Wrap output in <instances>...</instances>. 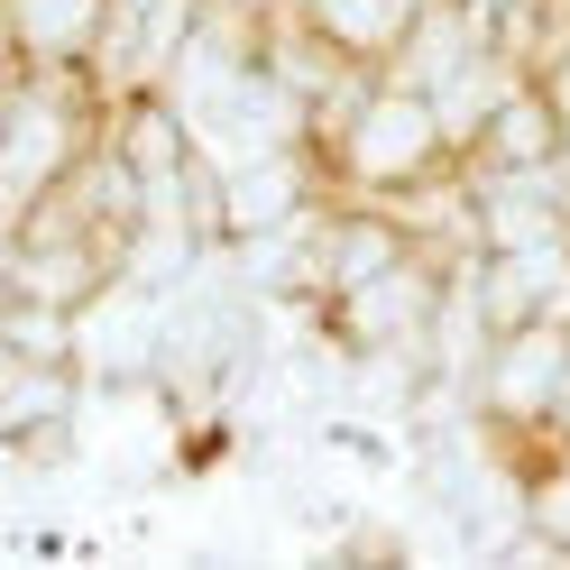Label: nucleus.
<instances>
[{"label": "nucleus", "mask_w": 570, "mask_h": 570, "mask_svg": "<svg viewBox=\"0 0 570 570\" xmlns=\"http://www.w3.org/2000/svg\"><path fill=\"white\" fill-rule=\"evenodd\" d=\"M323 166H332V194L405 203V194H423V185H442V175H460V148H451L433 92L377 75V83L360 92V111L323 138Z\"/></svg>", "instance_id": "obj_1"}, {"label": "nucleus", "mask_w": 570, "mask_h": 570, "mask_svg": "<svg viewBox=\"0 0 570 570\" xmlns=\"http://www.w3.org/2000/svg\"><path fill=\"white\" fill-rule=\"evenodd\" d=\"M470 405H479V423L507 451L561 442V423H570V313H543V323L497 332L479 377H470Z\"/></svg>", "instance_id": "obj_2"}, {"label": "nucleus", "mask_w": 570, "mask_h": 570, "mask_svg": "<svg viewBox=\"0 0 570 570\" xmlns=\"http://www.w3.org/2000/svg\"><path fill=\"white\" fill-rule=\"evenodd\" d=\"M460 166H515V175H543V166H570V120H561V101L543 75H515L507 101L479 120L470 138V157Z\"/></svg>", "instance_id": "obj_3"}, {"label": "nucleus", "mask_w": 570, "mask_h": 570, "mask_svg": "<svg viewBox=\"0 0 570 570\" xmlns=\"http://www.w3.org/2000/svg\"><path fill=\"white\" fill-rule=\"evenodd\" d=\"M111 10H120V0H0L10 65H92Z\"/></svg>", "instance_id": "obj_4"}, {"label": "nucleus", "mask_w": 570, "mask_h": 570, "mask_svg": "<svg viewBox=\"0 0 570 570\" xmlns=\"http://www.w3.org/2000/svg\"><path fill=\"white\" fill-rule=\"evenodd\" d=\"M295 10L323 28V38L341 47V56H360V65H396V47L414 38V19L433 10V0H295Z\"/></svg>", "instance_id": "obj_5"}, {"label": "nucleus", "mask_w": 570, "mask_h": 570, "mask_svg": "<svg viewBox=\"0 0 570 570\" xmlns=\"http://www.w3.org/2000/svg\"><path fill=\"white\" fill-rule=\"evenodd\" d=\"M524 524L570 561V442H524Z\"/></svg>", "instance_id": "obj_6"}, {"label": "nucleus", "mask_w": 570, "mask_h": 570, "mask_svg": "<svg viewBox=\"0 0 570 570\" xmlns=\"http://www.w3.org/2000/svg\"><path fill=\"white\" fill-rule=\"evenodd\" d=\"M460 10H479V19H507V10H515V0H460Z\"/></svg>", "instance_id": "obj_7"}, {"label": "nucleus", "mask_w": 570, "mask_h": 570, "mask_svg": "<svg viewBox=\"0 0 570 570\" xmlns=\"http://www.w3.org/2000/svg\"><path fill=\"white\" fill-rule=\"evenodd\" d=\"M120 10H166V0H120Z\"/></svg>", "instance_id": "obj_8"}]
</instances>
